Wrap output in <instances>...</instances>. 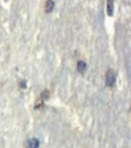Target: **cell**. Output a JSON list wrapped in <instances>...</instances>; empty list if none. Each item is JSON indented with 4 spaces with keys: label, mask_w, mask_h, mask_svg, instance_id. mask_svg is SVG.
<instances>
[{
    "label": "cell",
    "mask_w": 131,
    "mask_h": 148,
    "mask_svg": "<svg viewBox=\"0 0 131 148\" xmlns=\"http://www.w3.org/2000/svg\"><path fill=\"white\" fill-rule=\"evenodd\" d=\"M113 0H107V12L109 16H112L113 15V8H114Z\"/></svg>",
    "instance_id": "cell-4"
},
{
    "label": "cell",
    "mask_w": 131,
    "mask_h": 148,
    "mask_svg": "<svg viewBox=\"0 0 131 148\" xmlns=\"http://www.w3.org/2000/svg\"><path fill=\"white\" fill-rule=\"evenodd\" d=\"M55 7V2L53 0H47L45 2V11L46 13H50L53 11Z\"/></svg>",
    "instance_id": "cell-2"
},
{
    "label": "cell",
    "mask_w": 131,
    "mask_h": 148,
    "mask_svg": "<svg viewBox=\"0 0 131 148\" xmlns=\"http://www.w3.org/2000/svg\"><path fill=\"white\" fill-rule=\"evenodd\" d=\"M38 147L39 140L35 137L30 139L28 141L27 148H38Z\"/></svg>",
    "instance_id": "cell-3"
},
{
    "label": "cell",
    "mask_w": 131,
    "mask_h": 148,
    "mask_svg": "<svg viewBox=\"0 0 131 148\" xmlns=\"http://www.w3.org/2000/svg\"><path fill=\"white\" fill-rule=\"evenodd\" d=\"M49 96H50V94H49V92H48V90H45V91H43V92H41V98L42 99H45V100H47V99L49 98Z\"/></svg>",
    "instance_id": "cell-6"
},
{
    "label": "cell",
    "mask_w": 131,
    "mask_h": 148,
    "mask_svg": "<svg viewBox=\"0 0 131 148\" xmlns=\"http://www.w3.org/2000/svg\"><path fill=\"white\" fill-rule=\"evenodd\" d=\"M115 80H116V77H115L114 72L113 71L112 69H109L106 73V86H107L109 87H112L114 85Z\"/></svg>",
    "instance_id": "cell-1"
},
{
    "label": "cell",
    "mask_w": 131,
    "mask_h": 148,
    "mask_svg": "<svg viewBox=\"0 0 131 148\" xmlns=\"http://www.w3.org/2000/svg\"><path fill=\"white\" fill-rule=\"evenodd\" d=\"M87 69V63L84 61H79L78 62V70L80 73H84Z\"/></svg>",
    "instance_id": "cell-5"
}]
</instances>
